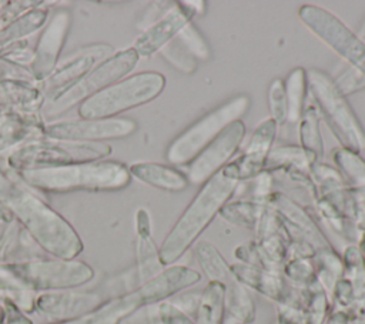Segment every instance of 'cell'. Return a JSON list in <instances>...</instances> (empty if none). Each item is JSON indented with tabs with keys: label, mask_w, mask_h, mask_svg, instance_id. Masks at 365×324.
<instances>
[{
	"label": "cell",
	"mask_w": 365,
	"mask_h": 324,
	"mask_svg": "<svg viewBox=\"0 0 365 324\" xmlns=\"http://www.w3.org/2000/svg\"><path fill=\"white\" fill-rule=\"evenodd\" d=\"M164 86L163 74L157 71L138 73L88 97L81 103L78 113L84 118H107L151 101L164 90Z\"/></svg>",
	"instance_id": "obj_4"
},
{
	"label": "cell",
	"mask_w": 365,
	"mask_h": 324,
	"mask_svg": "<svg viewBox=\"0 0 365 324\" xmlns=\"http://www.w3.org/2000/svg\"><path fill=\"white\" fill-rule=\"evenodd\" d=\"M133 174L140 181L164 191H182L190 186L187 174L171 166L158 163H137L130 167Z\"/></svg>",
	"instance_id": "obj_14"
},
{
	"label": "cell",
	"mask_w": 365,
	"mask_h": 324,
	"mask_svg": "<svg viewBox=\"0 0 365 324\" xmlns=\"http://www.w3.org/2000/svg\"><path fill=\"white\" fill-rule=\"evenodd\" d=\"M262 213V206L251 201L227 203L220 211L221 217H224L227 221L248 228H254L259 224Z\"/></svg>",
	"instance_id": "obj_21"
},
{
	"label": "cell",
	"mask_w": 365,
	"mask_h": 324,
	"mask_svg": "<svg viewBox=\"0 0 365 324\" xmlns=\"http://www.w3.org/2000/svg\"><path fill=\"white\" fill-rule=\"evenodd\" d=\"M274 203L277 204L278 210L282 211V214L287 217L288 221H291L299 231H304V234L309 238H314V241H319L321 245H327V241L321 236V233L317 230L314 223L309 220V217L295 204H292L288 198L282 196H275Z\"/></svg>",
	"instance_id": "obj_22"
},
{
	"label": "cell",
	"mask_w": 365,
	"mask_h": 324,
	"mask_svg": "<svg viewBox=\"0 0 365 324\" xmlns=\"http://www.w3.org/2000/svg\"><path fill=\"white\" fill-rule=\"evenodd\" d=\"M307 83L319 113L345 150L354 153L364 150L365 131L334 80L324 71L311 69L307 71Z\"/></svg>",
	"instance_id": "obj_3"
},
{
	"label": "cell",
	"mask_w": 365,
	"mask_h": 324,
	"mask_svg": "<svg viewBox=\"0 0 365 324\" xmlns=\"http://www.w3.org/2000/svg\"><path fill=\"white\" fill-rule=\"evenodd\" d=\"M287 274L295 281H308L314 275V271L305 261L297 260L288 264Z\"/></svg>",
	"instance_id": "obj_30"
},
{
	"label": "cell",
	"mask_w": 365,
	"mask_h": 324,
	"mask_svg": "<svg viewBox=\"0 0 365 324\" xmlns=\"http://www.w3.org/2000/svg\"><path fill=\"white\" fill-rule=\"evenodd\" d=\"M334 84L341 91V94L348 96L365 87V77L358 70L349 67L342 71L336 79H334Z\"/></svg>",
	"instance_id": "obj_28"
},
{
	"label": "cell",
	"mask_w": 365,
	"mask_h": 324,
	"mask_svg": "<svg viewBox=\"0 0 365 324\" xmlns=\"http://www.w3.org/2000/svg\"><path fill=\"white\" fill-rule=\"evenodd\" d=\"M268 107L271 113V120L275 121L277 126H281L287 121L288 106L284 88V80L274 79L268 87Z\"/></svg>",
	"instance_id": "obj_25"
},
{
	"label": "cell",
	"mask_w": 365,
	"mask_h": 324,
	"mask_svg": "<svg viewBox=\"0 0 365 324\" xmlns=\"http://www.w3.org/2000/svg\"><path fill=\"white\" fill-rule=\"evenodd\" d=\"M225 287L218 281H208L195 308V324H222L225 317Z\"/></svg>",
	"instance_id": "obj_15"
},
{
	"label": "cell",
	"mask_w": 365,
	"mask_h": 324,
	"mask_svg": "<svg viewBox=\"0 0 365 324\" xmlns=\"http://www.w3.org/2000/svg\"><path fill=\"white\" fill-rule=\"evenodd\" d=\"M299 144L307 153L314 156L315 158L322 157L324 154V144L319 131V117L317 108L309 106L304 110L299 118Z\"/></svg>",
	"instance_id": "obj_20"
},
{
	"label": "cell",
	"mask_w": 365,
	"mask_h": 324,
	"mask_svg": "<svg viewBox=\"0 0 365 324\" xmlns=\"http://www.w3.org/2000/svg\"><path fill=\"white\" fill-rule=\"evenodd\" d=\"M110 51H111L110 46H98L94 53L81 56V57L76 59L74 61L63 66L56 73V76L51 79V83L54 84L53 88H57V91L54 93L53 101L67 90V86L71 87L73 84H76V80L80 77V74H83L86 70H88L96 60L104 57Z\"/></svg>",
	"instance_id": "obj_17"
},
{
	"label": "cell",
	"mask_w": 365,
	"mask_h": 324,
	"mask_svg": "<svg viewBox=\"0 0 365 324\" xmlns=\"http://www.w3.org/2000/svg\"><path fill=\"white\" fill-rule=\"evenodd\" d=\"M161 56L177 70L184 74H191L198 67V60L190 50L175 37L161 49Z\"/></svg>",
	"instance_id": "obj_24"
},
{
	"label": "cell",
	"mask_w": 365,
	"mask_h": 324,
	"mask_svg": "<svg viewBox=\"0 0 365 324\" xmlns=\"http://www.w3.org/2000/svg\"><path fill=\"white\" fill-rule=\"evenodd\" d=\"M315 161V157L311 156L309 153H307L304 148L301 147H279L272 150L268 154L265 167L268 168H275V167H281V166H287V167H295L298 170H305L308 168L312 163Z\"/></svg>",
	"instance_id": "obj_23"
},
{
	"label": "cell",
	"mask_w": 365,
	"mask_h": 324,
	"mask_svg": "<svg viewBox=\"0 0 365 324\" xmlns=\"http://www.w3.org/2000/svg\"><path fill=\"white\" fill-rule=\"evenodd\" d=\"M284 88H285V97H287V106H288L287 121L298 123L304 113V100L308 88L307 71L301 67L294 69L287 76L284 81Z\"/></svg>",
	"instance_id": "obj_19"
},
{
	"label": "cell",
	"mask_w": 365,
	"mask_h": 324,
	"mask_svg": "<svg viewBox=\"0 0 365 324\" xmlns=\"http://www.w3.org/2000/svg\"><path fill=\"white\" fill-rule=\"evenodd\" d=\"M250 104L251 100L247 94H238L198 118L170 143L165 153L167 160L173 166L190 164L230 124L241 120Z\"/></svg>",
	"instance_id": "obj_2"
},
{
	"label": "cell",
	"mask_w": 365,
	"mask_h": 324,
	"mask_svg": "<svg viewBox=\"0 0 365 324\" xmlns=\"http://www.w3.org/2000/svg\"><path fill=\"white\" fill-rule=\"evenodd\" d=\"M335 161L346 171V174L358 184H365V163L356 157L354 151L341 150L335 153Z\"/></svg>",
	"instance_id": "obj_27"
},
{
	"label": "cell",
	"mask_w": 365,
	"mask_h": 324,
	"mask_svg": "<svg viewBox=\"0 0 365 324\" xmlns=\"http://www.w3.org/2000/svg\"><path fill=\"white\" fill-rule=\"evenodd\" d=\"M356 37H358L362 43H365V19H364V21H362V24H361V27H359V31H358Z\"/></svg>",
	"instance_id": "obj_32"
},
{
	"label": "cell",
	"mask_w": 365,
	"mask_h": 324,
	"mask_svg": "<svg viewBox=\"0 0 365 324\" xmlns=\"http://www.w3.org/2000/svg\"><path fill=\"white\" fill-rule=\"evenodd\" d=\"M138 60V54L134 49L120 51L96 67L91 73L76 81L70 90L64 91L60 97L54 100V113L63 111L66 107H71L87 96H93L104 90L113 81L121 79L124 74L131 71Z\"/></svg>",
	"instance_id": "obj_7"
},
{
	"label": "cell",
	"mask_w": 365,
	"mask_h": 324,
	"mask_svg": "<svg viewBox=\"0 0 365 324\" xmlns=\"http://www.w3.org/2000/svg\"><path fill=\"white\" fill-rule=\"evenodd\" d=\"M110 153L107 146H29L17 151L10 163L17 168H33L38 166H61L67 163L96 158Z\"/></svg>",
	"instance_id": "obj_9"
},
{
	"label": "cell",
	"mask_w": 365,
	"mask_h": 324,
	"mask_svg": "<svg viewBox=\"0 0 365 324\" xmlns=\"http://www.w3.org/2000/svg\"><path fill=\"white\" fill-rule=\"evenodd\" d=\"M277 127L274 120L265 118L254 128L242 156L234 161L240 180L254 178L262 171L277 134Z\"/></svg>",
	"instance_id": "obj_12"
},
{
	"label": "cell",
	"mask_w": 365,
	"mask_h": 324,
	"mask_svg": "<svg viewBox=\"0 0 365 324\" xmlns=\"http://www.w3.org/2000/svg\"><path fill=\"white\" fill-rule=\"evenodd\" d=\"M158 315L163 324H195V321L171 301H164L158 305Z\"/></svg>",
	"instance_id": "obj_29"
},
{
	"label": "cell",
	"mask_w": 365,
	"mask_h": 324,
	"mask_svg": "<svg viewBox=\"0 0 365 324\" xmlns=\"http://www.w3.org/2000/svg\"><path fill=\"white\" fill-rule=\"evenodd\" d=\"M177 39L190 50V53L198 60L205 61L211 56V50L202 34L197 30V27L192 24H187L177 36Z\"/></svg>",
	"instance_id": "obj_26"
},
{
	"label": "cell",
	"mask_w": 365,
	"mask_h": 324,
	"mask_svg": "<svg viewBox=\"0 0 365 324\" xmlns=\"http://www.w3.org/2000/svg\"><path fill=\"white\" fill-rule=\"evenodd\" d=\"M238 183L240 174L235 163L224 166L202 183V187L185 207L158 250L163 265L175 263L187 253L214 217L220 214L221 208L228 203L237 190Z\"/></svg>",
	"instance_id": "obj_1"
},
{
	"label": "cell",
	"mask_w": 365,
	"mask_h": 324,
	"mask_svg": "<svg viewBox=\"0 0 365 324\" xmlns=\"http://www.w3.org/2000/svg\"><path fill=\"white\" fill-rule=\"evenodd\" d=\"M298 17L311 33L365 77V43L336 16L318 6H302L298 10Z\"/></svg>",
	"instance_id": "obj_6"
},
{
	"label": "cell",
	"mask_w": 365,
	"mask_h": 324,
	"mask_svg": "<svg viewBox=\"0 0 365 324\" xmlns=\"http://www.w3.org/2000/svg\"><path fill=\"white\" fill-rule=\"evenodd\" d=\"M194 253L201 270L210 281H218L224 285L227 281L234 278L231 265L224 260V257L212 244L201 241L195 245Z\"/></svg>",
	"instance_id": "obj_18"
},
{
	"label": "cell",
	"mask_w": 365,
	"mask_h": 324,
	"mask_svg": "<svg viewBox=\"0 0 365 324\" xmlns=\"http://www.w3.org/2000/svg\"><path fill=\"white\" fill-rule=\"evenodd\" d=\"M200 280L201 275L198 271L185 265H171L148 280L140 288L138 294L143 303H157L197 284Z\"/></svg>",
	"instance_id": "obj_13"
},
{
	"label": "cell",
	"mask_w": 365,
	"mask_h": 324,
	"mask_svg": "<svg viewBox=\"0 0 365 324\" xmlns=\"http://www.w3.org/2000/svg\"><path fill=\"white\" fill-rule=\"evenodd\" d=\"M24 177L36 187L63 191L70 188H121L130 183V170L107 161L93 166H64L26 171Z\"/></svg>",
	"instance_id": "obj_5"
},
{
	"label": "cell",
	"mask_w": 365,
	"mask_h": 324,
	"mask_svg": "<svg viewBox=\"0 0 365 324\" xmlns=\"http://www.w3.org/2000/svg\"><path fill=\"white\" fill-rule=\"evenodd\" d=\"M245 136V126L241 120L230 124L214 141H211L190 164L187 178L192 184H202L235 154Z\"/></svg>",
	"instance_id": "obj_8"
},
{
	"label": "cell",
	"mask_w": 365,
	"mask_h": 324,
	"mask_svg": "<svg viewBox=\"0 0 365 324\" xmlns=\"http://www.w3.org/2000/svg\"><path fill=\"white\" fill-rule=\"evenodd\" d=\"M194 16L192 9L185 1L175 3L160 20L153 23L138 36L133 49L138 57H148L157 53L174 40L178 33L191 23Z\"/></svg>",
	"instance_id": "obj_10"
},
{
	"label": "cell",
	"mask_w": 365,
	"mask_h": 324,
	"mask_svg": "<svg viewBox=\"0 0 365 324\" xmlns=\"http://www.w3.org/2000/svg\"><path fill=\"white\" fill-rule=\"evenodd\" d=\"M231 271L242 285H250L272 300H281L282 280L271 271H261L252 265L245 264L231 265Z\"/></svg>",
	"instance_id": "obj_16"
},
{
	"label": "cell",
	"mask_w": 365,
	"mask_h": 324,
	"mask_svg": "<svg viewBox=\"0 0 365 324\" xmlns=\"http://www.w3.org/2000/svg\"><path fill=\"white\" fill-rule=\"evenodd\" d=\"M194 11V14H204L205 3L204 1H185Z\"/></svg>",
	"instance_id": "obj_31"
},
{
	"label": "cell",
	"mask_w": 365,
	"mask_h": 324,
	"mask_svg": "<svg viewBox=\"0 0 365 324\" xmlns=\"http://www.w3.org/2000/svg\"><path fill=\"white\" fill-rule=\"evenodd\" d=\"M137 124L130 118H103L70 121L48 126V136L61 140H91V138H117L134 133Z\"/></svg>",
	"instance_id": "obj_11"
}]
</instances>
